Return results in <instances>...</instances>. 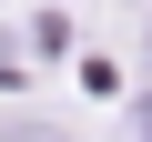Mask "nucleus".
Segmentation results:
<instances>
[{
    "label": "nucleus",
    "instance_id": "nucleus-1",
    "mask_svg": "<svg viewBox=\"0 0 152 142\" xmlns=\"http://www.w3.org/2000/svg\"><path fill=\"white\" fill-rule=\"evenodd\" d=\"M0 142H71L61 122H41V112H10V122H0Z\"/></svg>",
    "mask_w": 152,
    "mask_h": 142
},
{
    "label": "nucleus",
    "instance_id": "nucleus-2",
    "mask_svg": "<svg viewBox=\"0 0 152 142\" xmlns=\"http://www.w3.org/2000/svg\"><path fill=\"white\" fill-rule=\"evenodd\" d=\"M142 132H152V102H142Z\"/></svg>",
    "mask_w": 152,
    "mask_h": 142
}]
</instances>
